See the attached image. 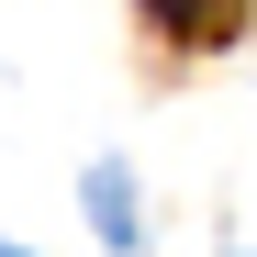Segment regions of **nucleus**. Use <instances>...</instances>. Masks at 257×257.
I'll return each mask as SVG.
<instances>
[{"label": "nucleus", "mask_w": 257, "mask_h": 257, "mask_svg": "<svg viewBox=\"0 0 257 257\" xmlns=\"http://www.w3.org/2000/svg\"><path fill=\"white\" fill-rule=\"evenodd\" d=\"M146 12H157L168 34H190V45H224V34H235V12H246V0H146Z\"/></svg>", "instance_id": "f257e3e1"}]
</instances>
